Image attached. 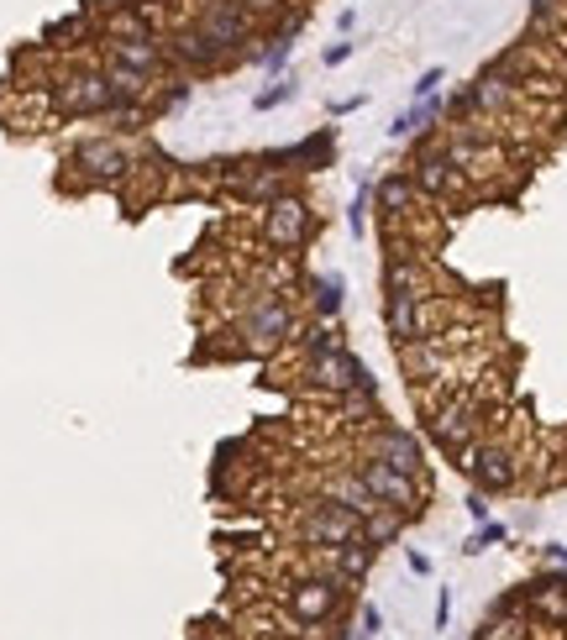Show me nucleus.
I'll use <instances>...</instances> for the list:
<instances>
[{
  "instance_id": "obj_27",
  "label": "nucleus",
  "mask_w": 567,
  "mask_h": 640,
  "mask_svg": "<svg viewBox=\"0 0 567 640\" xmlns=\"http://www.w3.org/2000/svg\"><path fill=\"white\" fill-rule=\"evenodd\" d=\"M347 58H353V43H331V48H326V69L347 64Z\"/></svg>"
},
{
  "instance_id": "obj_6",
  "label": "nucleus",
  "mask_w": 567,
  "mask_h": 640,
  "mask_svg": "<svg viewBox=\"0 0 567 640\" xmlns=\"http://www.w3.org/2000/svg\"><path fill=\"white\" fill-rule=\"evenodd\" d=\"M194 26H200L221 53H236L242 43H247V32H253V16H247L242 0H205V11H200V22Z\"/></svg>"
},
{
  "instance_id": "obj_10",
  "label": "nucleus",
  "mask_w": 567,
  "mask_h": 640,
  "mask_svg": "<svg viewBox=\"0 0 567 640\" xmlns=\"http://www.w3.org/2000/svg\"><path fill=\"white\" fill-rule=\"evenodd\" d=\"M164 58H168V64H179V69L211 74V69H221V58H226V53L215 48V43L205 37V32H200V26H189V32H174V37H164Z\"/></svg>"
},
{
  "instance_id": "obj_15",
  "label": "nucleus",
  "mask_w": 567,
  "mask_h": 640,
  "mask_svg": "<svg viewBox=\"0 0 567 640\" xmlns=\"http://www.w3.org/2000/svg\"><path fill=\"white\" fill-rule=\"evenodd\" d=\"M404 520H410L404 509H389V504H378L374 515H363V530H357V536H363V541H368V546L378 551V546H389L394 536H400Z\"/></svg>"
},
{
  "instance_id": "obj_20",
  "label": "nucleus",
  "mask_w": 567,
  "mask_h": 640,
  "mask_svg": "<svg viewBox=\"0 0 567 640\" xmlns=\"http://www.w3.org/2000/svg\"><path fill=\"white\" fill-rule=\"evenodd\" d=\"M300 352L305 357L342 352V332H336V326H310V332H300Z\"/></svg>"
},
{
  "instance_id": "obj_22",
  "label": "nucleus",
  "mask_w": 567,
  "mask_h": 640,
  "mask_svg": "<svg viewBox=\"0 0 567 640\" xmlns=\"http://www.w3.org/2000/svg\"><path fill=\"white\" fill-rule=\"evenodd\" d=\"M494 541H504V525H489V520H483V530H478V536H472L463 551H468V557H478L483 546H494Z\"/></svg>"
},
{
  "instance_id": "obj_12",
  "label": "nucleus",
  "mask_w": 567,
  "mask_h": 640,
  "mask_svg": "<svg viewBox=\"0 0 567 640\" xmlns=\"http://www.w3.org/2000/svg\"><path fill=\"white\" fill-rule=\"evenodd\" d=\"M410 179H415V190H421V194H436V200H447V194L463 184V173L452 168V158L442 153V147H436V153H421Z\"/></svg>"
},
{
  "instance_id": "obj_29",
  "label": "nucleus",
  "mask_w": 567,
  "mask_h": 640,
  "mask_svg": "<svg viewBox=\"0 0 567 640\" xmlns=\"http://www.w3.org/2000/svg\"><path fill=\"white\" fill-rule=\"evenodd\" d=\"M468 515H472L478 525H483V520H489V498H483V494H472V498H468Z\"/></svg>"
},
{
  "instance_id": "obj_4",
  "label": "nucleus",
  "mask_w": 567,
  "mask_h": 640,
  "mask_svg": "<svg viewBox=\"0 0 567 640\" xmlns=\"http://www.w3.org/2000/svg\"><path fill=\"white\" fill-rule=\"evenodd\" d=\"M353 473L368 483V494H374L378 504H389V509H404V515H421V478L394 473V468H389V462H378V457H363Z\"/></svg>"
},
{
  "instance_id": "obj_19",
  "label": "nucleus",
  "mask_w": 567,
  "mask_h": 640,
  "mask_svg": "<svg viewBox=\"0 0 567 640\" xmlns=\"http://www.w3.org/2000/svg\"><path fill=\"white\" fill-rule=\"evenodd\" d=\"M310 305H315V315H336L342 310V279L336 273H321V279H310Z\"/></svg>"
},
{
  "instance_id": "obj_17",
  "label": "nucleus",
  "mask_w": 567,
  "mask_h": 640,
  "mask_svg": "<svg viewBox=\"0 0 567 640\" xmlns=\"http://www.w3.org/2000/svg\"><path fill=\"white\" fill-rule=\"evenodd\" d=\"M415 194H421V190H415V179H410V173H389V179L378 184V211H383V215H404Z\"/></svg>"
},
{
  "instance_id": "obj_31",
  "label": "nucleus",
  "mask_w": 567,
  "mask_h": 640,
  "mask_svg": "<svg viewBox=\"0 0 567 640\" xmlns=\"http://www.w3.org/2000/svg\"><path fill=\"white\" fill-rule=\"evenodd\" d=\"M546 557H552V562H567V546H546Z\"/></svg>"
},
{
  "instance_id": "obj_28",
  "label": "nucleus",
  "mask_w": 567,
  "mask_h": 640,
  "mask_svg": "<svg viewBox=\"0 0 567 640\" xmlns=\"http://www.w3.org/2000/svg\"><path fill=\"white\" fill-rule=\"evenodd\" d=\"M247 11H258V16H274V11H284V0H242Z\"/></svg>"
},
{
  "instance_id": "obj_30",
  "label": "nucleus",
  "mask_w": 567,
  "mask_h": 640,
  "mask_svg": "<svg viewBox=\"0 0 567 640\" xmlns=\"http://www.w3.org/2000/svg\"><path fill=\"white\" fill-rule=\"evenodd\" d=\"M563 0H531V16H542V11H557Z\"/></svg>"
},
{
  "instance_id": "obj_21",
  "label": "nucleus",
  "mask_w": 567,
  "mask_h": 640,
  "mask_svg": "<svg viewBox=\"0 0 567 640\" xmlns=\"http://www.w3.org/2000/svg\"><path fill=\"white\" fill-rule=\"evenodd\" d=\"M284 100H294V85H289V79H284V85H268L253 105H258V111H274V105H284Z\"/></svg>"
},
{
  "instance_id": "obj_7",
  "label": "nucleus",
  "mask_w": 567,
  "mask_h": 640,
  "mask_svg": "<svg viewBox=\"0 0 567 640\" xmlns=\"http://www.w3.org/2000/svg\"><path fill=\"white\" fill-rule=\"evenodd\" d=\"M69 164L79 168V173H90L94 184H116V179L132 173V153H126L116 137H90V143L74 147Z\"/></svg>"
},
{
  "instance_id": "obj_14",
  "label": "nucleus",
  "mask_w": 567,
  "mask_h": 640,
  "mask_svg": "<svg viewBox=\"0 0 567 640\" xmlns=\"http://www.w3.org/2000/svg\"><path fill=\"white\" fill-rule=\"evenodd\" d=\"M100 74H105V85H111V100H116V105H142L147 90H153V79H147V74L126 69V64H116V58H111Z\"/></svg>"
},
{
  "instance_id": "obj_8",
  "label": "nucleus",
  "mask_w": 567,
  "mask_h": 640,
  "mask_svg": "<svg viewBox=\"0 0 567 640\" xmlns=\"http://www.w3.org/2000/svg\"><path fill=\"white\" fill-rule=\"evenodd\" d=\"M263 237L274 242V247H284V252H294V247L310 237V205L300 194H279V200L263 211Z\"/></svg>"
},
{
  "instance_id": "obj_9",
  "label": "nucleus",
  "mask_w": 567,
  "mask_h": 640,
  "mask_svg": "<svg viewBox=\"0 0 567 640\" xmlns=\"http://www.w3.org/2000/svg\"><path fill=\"white\" fill-rule=\"evenodd\" d=\"M363 447H368V457L389 462L394 473H410V478H421V473H425V451H421V441H415L410 430H400V426L374 430V436H368Z\"/></svg>"
},
{
  "instance_id": "obj_5",
  "label": "nucleus",
  "mask_w": 567,
  "mask_h": 640,
  "mask_svg": "<svg viewBox=\"0 0 567 640\" xmlns=\"http://www.w3.org/2000/svg\"><path fill=\"white\" fill-rule=\"evenodd\" d=\"M53 100H58L64 116H105V111L116 105V100H111V85H105V74L100 69L69 74V79L53 90Z\"/></svg>"
},
{
  "instance_id": "obj_13",
  "label": "nucleus",
  "mask_w": 567,
  "mask_h": 640,
  "mask_svg": "<svg viewBox=\"0 0 567 640\" xmlns=\"http://www.w3.org/2000/svg\"><path fill=\"white\" fill-rule=\"evenodd\" d=\"M111 58H116V64H126V69L147 74V79L168 64L164 43H153V37H111Z\"/></svg>"
},
{
  "instance_id": "obj_23",
  "label": "nucleus",
  "mask_w": 567,
  "mask_h": 640,
  "mask_svg": "<svg viewBox=\"0 0 567 640\" xmlns=\"http://www.w3.org/2000/svg\"><path fill=\"white\" fill-rule=\"evenodd\" d=\"M105 116H111V126H116V132H137V105H111V111H105Z\"/></svg>"
},
{
  "instance_id": "obj_1",
  "label": "nucleus",
  "mask_w": 567,
  "mask_h": 640,
  "mask_svg": "<svg viewBox=\"0 0 567 640\" xmlns=\"http://www.w3.org/2000/svg\"><path fill=\"white\" fill-rule=\"evenodd\" d=\"M353 598V583L347 577H336L331 568H321L315 577H305V583H294L289 588V598H284V609H289V619L300 625V636H315V625H326V619L342 615V604Z\"/></svg>"
},
{
  "instance_id": "obj_18",
  "label": "nucleus",
  "mask_w": 567,
  "mask_h": 640,
  "mask_svg": "<svg viewBox=\"0 0 567 640\" xmlns=\"http://www.w3.org/2000/svg\"><path fill=\"white\" fill-rule=\"evenodd\" d=\"M284 164H294L300 173H310V164H331V132H315L310 143L289 147V153H284Z\"/></svg>"
},
{
  "instance_id": "obj_25",
  "label": "nucleus",
  "mask_w": 567,
  "mask_h": 640,
  "mask_svg": "<svg viewBox=\"0 0 567 640\" xmlns=\"http://www.w3.org/2000/svg\"><path fill=\"white\" fill-rule=\"evenodd\" d=\"M378 625H383V615H378L374 604H363V615H357V636L374 640V636H378Z\"/></svg>"
},
{
  "instance_id": "obj_11",
  "label": "nucleus",
  "mask_w": 567,
  "mask_h": 640,
  "mask_svg": "<svg viewBox=\"0 0 567 640\" xmlns=\"http://www.w3.org/2000/svg\"><path fill=\"white\" fill-rule=\"evenodd\" d=\"M472 426H478V404L457 400V404H447V409L431 420V436H436V447H442V451H452V457H457V451L472 441Z\"/></svg>"
},
{
  "instance_id": "obj_24",
  "label": "nucleus",
  "mask_w": 567,
  "mask_h": 640,
  "mask_svg": "<svg viewBox=\"0 0 567 640\" xmlns=\"http://www.w3.org/2000/svg\"><path fill=\"white\" fill-rule=\"evenodd\" d=\"M442 79H447L442 69H425L421 79H415V100H436V85H442Z\"/></svg>"
},
{
  "instance_id": "obj_16",
  "label": "nucleus",
  "mask_w": 567,
  "mask_h": 640,
  "mask_svg": "<svg viewBox=\"0 0 567 640\" xmlns=\"http://www.w3.org/2000/svg\"><path fill=\"white\" fill-rule=\"evenodd\" d=\"M368 568H374V546L363 541V536H357V541H347V546H331V572H336V577L357 583Z\"/></svg>"
},
{
  "instance_id": "obj_2",
  "label": "nucleus",
  "mask_w": 567,
  "mask_h": 640,
  "mask_svg": "<svg viewBox=\"0 0 567 640\" xmlns=\"http://www.w3.org/2000/svg\"><path fill=\"white\" fill-rule=\"evenodd\" d=\"M242 347L247 352H274L279 341L294 336V310L284 305L279 294H268V289H253V300L242 305Z\"/></svg>"
},
{
  "instance_id": "obj_26",
  "label": "nucleus",
  "mask_w": 567,
  "mask_h": 640,
  "mask_svg": "<svg viewBox=\"0 0 567 640\" xmlns=\"http://www.w3.org/2000/svg\"><path fill=\"white\" fill-rule=\"evenodd\" d=\"M363 205H368V190L353 200V211H347V226H353V237H363Z\"/></svg>"
},
{
  "instance_id": "obj_3",
  "label": "nucleus",
  "mask_w": 567,
  "mask_h": 640,
  "mask_svg": "<svg viewBox=\"0 0 567 640\" xmlns=\"http://www.w3.org/2000/svg\"><path fill=\"white\" fill-rule=\"evenodd\" d=\"M357 530H363V515L347 509V504H336V498H315V504L300 509V520H294V536L305 546H315V551L357 541Z\"/></svg>"
}]
</instances>
